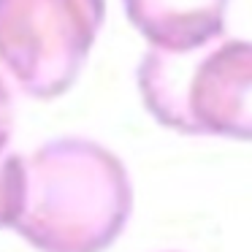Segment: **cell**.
<instances>
[{
    "label": "cell",
    "instance_id": "obj_1",
    "mask_svg": "<svg viewBox=\"0 0 252 252\" xmlns=\"http://www.w3.org/2000/svg\"><path fill=\"white\" fill-rule=\"evenodd\" d=\"M125 168L93 144L46 147L25 168L14 230L38 252H103L130 217Z\"/></svg>",
    "mask_w": 252,
    "mask_h": 252
}]
</instances>
